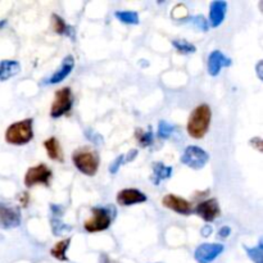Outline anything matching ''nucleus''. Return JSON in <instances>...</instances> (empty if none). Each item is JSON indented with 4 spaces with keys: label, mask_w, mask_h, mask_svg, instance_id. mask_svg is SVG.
I'll list each match as a JSON object with an SVG mask.
<instances>
[{
    "label": "nucleus",
    "mask_w": 263,
    "mask_h": 263,
    "mask_svg": "<svg viewBox=\"0 0 263 263\" xmlns=\"http://www.w3.org/2000/svg\"><path fill=\"white\" fill-rule=\"evenodd\" d=\"M112 222V217L107 208L95 207L91 210V217L85 221L84 229L89 233L107 230Z\"/></svg>",
    "instance_id": "4"
},
{
    "label": "nucleus",
    "mask_w": 263,
    "mask_h": 263,
    "mask_svg": "<svg viewBox=\"0 0 263 263\" xmlns=\"http://www.w3.org/2000/svg\"><path fill=\"white\" fill-rule=\"evenodd\" d=\"M162 204L168 210L175 211V212L180 213V215H190L193 212L192 204L187 202L184 198L176 197L175 194H167L164 195L162 199Z\"/></svg>",
    "instance_id": "11"
},
{
    "label": "nucleus",
    "mask_w": 263,
    "mask_h": 263,
    "mask_svg": "<svg viewBox=\"0 0 263 263\" xmlns=\"http://www.w3.org/2000/svg\"><path fill=\"white\" fill-rule=\"evenodd\" d=\"M102 263H112V262H110L109 259L107 258V257H103V262Z\"/></svg>",
    "instance_id": "32"
},
{
    "label": "nucleus",
    "mask_w": 263,
    "mask_h": 263,
    "mask_svg": "<svg viewBox=\"0 0 263 263\" xmlns=\"http://www.w3.org/2000/svg\"><path fill=\"white\" fill-rule=\"evenodd\" d=\"M72 162L74 167L87 176H94L99 168V157L97 152L90 151L87 148L77 149L72 154Z\"/></svg>",
    "instance_id": "3"
},
{
    "label": "nucleus",
    "mask_w": 263,
    "mask_h": 263,
    "mask_svg": "<svg viewBox=\"0 0 263 263\" xmlns=\"http://www.w3.org/2000/svg\"><path fill=\"white\" fill-rule=\"evenodd\" d=\"M190 22H192L193 25L197 26L199 30H202V31H207L208 30V23H207V21H205V18L203 17V15H194V17L190 18Z\"/></svg>",
    "instance_id": "27"
},
{
    "label": "nucleus",
    "mask_w": 263,
    "mask_h": 263,
    "mask_svg": "<svg viewBox=\"0 0 263 263\" xmlns=\"http://www.w3.org/2000/svg\"><path fill=\"white\" fill-rule=\"evenodd\" d=\"M51 213H53V217H51V229H53L54 235H61V234L67 233V231L71 230L69 226H67L66 223L62 222L61 217L62 213H63V208L61 205L51 204Z\"/></svg>",
    "instance_id": "16"
},
{
    "label": "nucleus",
    "mask_w": 263,
    "mask_h": 263,
    "mask_svg": "<svg viewBox=\"0 0 263 263\" xmlns=\"http://www.w3.org/2000/svg\"><path fill=\"white\" fill-rule=\"evenodd\" d=\"M20 71L21 66L17 61H0V81H7L8 79L20 73Z\"/></svg>",
    "instance_id": "17"
},
{
    "label": "nucleus",
    "mask_w": 263,
    "mask_h": 263,
    "mask_svg": "<svg viewBox=\"0 0 263 263\" xmlns=\"http://www.w3.org/2000/svg\"><path fill=\"white\" fill-rule=\"evenodd\" d=\"M211 233H212V228H210V226H205V228L202 230V234L204 236H208Z\"/></svg>",
    "instance_id": "31"
},
{
    "label": "nucleus",
    "mask_w": 263,
    "mask_h": 263,
    "mask_svg": "<svg viewBox=\"0 0 263 263\" xmlns=\"http://www.w3.org/2000/svg\"><path fill=\"white\" fill-rule=\"evenodd\" d=\"M146 202V195L138 189H123L117 194V203L122 207Z\"/></svg>",
    "instance_id": "13"
},
{
    "label": "nucleus",
    "mask_w": 263,
    "mask_h": 263,
    "mask_svg": "<svg viewBox=\"0 0 263 263\" xmlns=\"http://www.w3.org/2000/svg\"><path fill=\"white\" fill-rule=\"evenodd\" d=\"M231 233V229L229 228V226H222V228L220 229V231H218V236L220 238H228L229 235H230Z\"/></svg>",
    "instance_id": "29"
},
{
    "label": "nucleus",
    "mask_w": 263,
    "mask_h": 263,
    "mask_svg": "<svg viewBox=\"0 0 263 263\" xmlns=\"http://www.w3.org/2000/svg\"><path fill=\"white\" fill-rule=\"evenodd\" d=\"M51 20H53V30L55 31L57 33H61V35H67V36H71L72 39L74 37V31L73 27L67 25L64 22V20L59 15L53 14L51 15Z\"/></svg>",
    "instance_id": "20"
},
{
    "label": "nucleus",
    "mask_w": 263,
    "mask_h": 263,
    "mask_svg": "<svg viewBox=\"0 0 263 263\" xmlns=\"http://www.w3.org/2000/svg\"><path fill=\"white\" fill-rule=\"evenodd\" d=\"M21 225V212L18 208L0 203V229H14Z\"/></svg>",
    "instance_id": "9"
},
{
    "label": "nucleus",
    "mask_w": 263,
    "mask_h": 263,
    "mask_svg": "<svg viewBox=\"0 0 263 263\" xmlns=\"http://www.w3.org/2000/svg\"><path fill=\"white\" fill-rule=\"evenodd\" d=\"M128 157L127 158H125V162H130V161H133L134 158H135L136 156H138V151H136V149H133V151L131 152H128Z\"/></svg>",
    "instance_id": "30"
},
{
    "label": "nucleus",
    "mask_w": 263,
    "mask_h": 263,
    "mask_svg": "<svg viewBox=\"0 0 263 263\" xmlns=\"http://www.w3.org/2000/svg\"><path fill=\"white\" fill-rule=\"evenodd\" d=\"M210 156H208L207 152L204 149L199 148V146H187L185 149L184 154L181 157V163H184L185 166L190 167L193 170H200L207 164Z\"/></svg>",
    "instance_id": "7"
},
{
    "label": "nucleus",
    "mask_w": 263,
    "mask_h": 263,
    "mask_svg": "<svg viewBox=\"0 0 263 263\" xmlns=\"http://www.w3.org/2000/svg\"><path fill=\"white\" fill-rule=\"evenodd\" d=\"M72 104H73V97L69 87H63L58 90L54 97L53 104L50 108V116L53 118H59L68 113L71 110Z\"/></svg>",
    "instance_id": "5"
},
{
    "label": "nucleus",
    "mask_w": 263,
    "mask_h": 263,
    "mask_svg": "<svg viewBox=\"0 0 263 263\" xmlns=\"http://www.w3.org/2000/svg\"><path fill=\"white\" fill-rule=\"evenodd\" d=\"M175 130H176V127L174 125H170L166 121H161L158 125V136L161 139H168Z\"/></svg>",
    "instance_id": "25"
},
{
    "label": "nucleus",
    "mask_w": 263,
    "mask_h": 263,
    "mask_svg": "<svg viewBox=\"0 0 263 263\" xmlns=\"http://www.w3.org/2000/svg\"><path fill=\"white\" fill-rule=\"evenodd\" d=\"M228 10V3L222 0H216L210 7V23L212 27H218L223 22Z\"/></svg>",
    "instance_id": "15"
},
{
    "label": "nucleus",
    "mask_w": 263,
    "mask_h": 263,
    "mask_svg": "<svg viewBox=\"0 0 263 263\" xmlns=\"http://www.w3.org/2000/svg\"><path fill=\"white\" fill-rule=\"evenodd\" d=\"M212 112L208 104H200L195 108L187 120V134L194 139H202L210 128Z\"/></svg>",
    "instance_id": "1"
},
{
    "label": "nucleus",
    "mask_w": 263,
    "mask_h": 263,
    "mask_svg": "<svg viewBox=\"0 0 263 263\" xmlns=\"http://www.w3.org/2000/svg\"><path fill=\"white\" fill-rule=\"evenodd\" d=\"M32 118L14 122L5 131V141L10 145H25L33 138Z\"/></svg>",
    "instance_id": "2"
},
{
    "label": "nucleus",
    "mask_w": 263,
    "mask_h": 263,
    "mask_svg": "<svg viewBox=\"0 0 263 263\" xmlns=\"http://www.w3.org/2000/svg\"><path fill=\"white\" fill-rule=\"evenodd\" d=\"M247 253H248V256L251 257V259L253 262L256 263H262V241H259L258 246L256 247V248L251 249V248H246Z\"/></svg>",
    "instance_id": "26"
},
{
    "label": "nucleus",
    "mask_w": 263,
    "mask_h": 263,
    "mask_svg": "<svg viewBox=\"0 0 263 263\" xmlns=\"http://www.w3.org/2000/svg\"><path fill=\"white\" fill-rule=\"evenodd\" d=\"M51 176H53V174L48 166H45L44 163L37 164V166L27 170L25 175V185L27 187H32L40 184L44 186H49Z\"/></svg>",
    "instance_id": "6"
},
{
    "label": "nucleus",
    "mask_w": 263,
    "mask_h": 263,
    "mask_svg": "<svg viewBox=\"0 0 263 263\" xmlns=\"http://www.w3.org/2000/svg\"><path fill=\"white\" fill-rule=\"evenodd\" d=\"M73 67H74V58L72 55H67L66 58L63 59V62H62L61 68L57 69V71L54 72V73L51 74L48 80H46L45 84L55 85V84H58V82L63 81V80L66 79L69 73H71L72 69H73Z\"/></svg>",
    "instance_id": "14"
},
{
    "label": "nucleus",
    "mask_w": 263,
    "mask_h": 263,
    "mask_svg": "<svg viewBox=\"0 0 263 263\" xmlns=\"http://www.w3.org/2000/svg\"><path fill=\"white\" fill-rule=\"evenodd\" d=\"M115 17L126 25H138L139 14L133 10H118L115 13Z\"/></svg>",
    "instance_id": "22"
},
{
    "label": "nucleus",
    "mask_w": 263,
    "mask_h": 263,
    "mask_svg": "<svg viewBox=\"0 0 263 263\" xmlns=\"http://www.w3.org/2000/svg\"><path fill=\"white\" fill-rule=\"evenodd\" d=\"M123 162H125V156H120V157H117V158H116V161L113 162L112 164H110V167H109V172L110 174H117V171H118V168H120L121 166H122L123 164Z\"/></svg>",
    "instance_id": "28"
},
{
    "label": "nucleus",
    "mask_w": 263,
    "mask_h": 263,
    "mask_svg": "<svg viewBox=\"0 0 263 263\" xmlns=\"http://www.w3.org/2000/svg\"><path fill=\"white\" fill-rule=\"evenodd\" d=\"M195 213L199 217H202L205 222H212L220 216L221 210L218 202L216 199H207L204 202L199 203L195 208Z\"/></svg>",
    "instance_id": "10"
},
{
    "label": "nucleus",
    "mask_w": 263,
    "mask_h": 263,
    "mask_svg": "<svg viewBox=\"0 0 263 263\" xmlns=\"http://www.w3.org/2000/svg\"><path fill=\"white\" fill-rule=\"evenodd\" d=\"M69 244H71V238L63 239V240L58 241V243L51 248L50 254L55 259H59V261H63V262L68 261V258L66 257V252L67 249H68Z\"/></svg>",
    "instance_id": "21"
},
{
    "label": "nucleus",
    "mask_w": 263,
    "mask_h": 263,
    "mask_svg": "<svg viewBox=\"0 0 263 263\" xmlns=\"http://www.w3.org/2000/svg\"><path fill=\"white\" fill-rule=\"evenodd\" d=\"M174 168L170 166H166L162 162H156L153 164V176H152V182L154 185H159L163 180L170 179L172 176Z\"/></svg>",
    "instance_id": "18"
},
{
    "label": "nucleus",
    "mask_w": 263,
    "mask_h": 263,
    "mask_svg": "<svg viewBox=\"0 0 263 263\" xmlns=\"http://www.w3.org/2000/svg\"><path fill=\"white\" fill-rule=\"evenodd\" d=\"M223 246L218 243H204L195 251L194 257L198 263H211L223 252Z\"/></svg>",
    "instance_id": "8"
},
{
    "label": "nucleus",
    "mask_w": 263,
    "mask_h": 263,
    "mask_svg": "<svg viewBox=\"0 0 263 263\" xmlns=\"http://www.w3.org/2000/svg\"><path fill=\"white\" fill-rule=\"evenodd\" d=\"M135 136L138 139L139 144H140L143 148H146V146H151L153 144V131H152V127H148L146 130H141V128H138L135 131Z\"/></svg>",
    "instance_id": "23"
},
{
    "label": "nucleus",
    "mask_w": 263,
    "mask_h": 263,
    "mask_svg": "<svg viewBox=\"0 0 263 263\" xmlns=\"http://www.w3.org/2000/svg\"><path fill=\"white\" fill-rule=\"evenodd\" d=\"M172 45L177 49L179 53H182V54H190L197 51L195 45H193V44H190L189 41L186 40H174L172 41Z\"/></svg>",
    "instance_id": "24"
},
{
    "label": "nucleus",
    "mask_w": 263,
    "mask_h": 263,
    "mask_svg": "<svg viewBox=\"0 0 263 263\" xmlns=\"http://www.w3.org/2000/svg\"><path fill=\"white\" fill-rule=\"evenodd\" d=\"M233 61L221 53L220 50H213L208 57V72L211 76H217L223 67H230Z\"/></svg>",
    "instance_id": "12"
},
{
    "label": "nucleus",
    "mask_w": 263,
    "mask_h": 263,
    "mask_svg": "<svg viewBox=\"0 0 263 263\" xmlns=\"http://www.w3.org/2000/svg\"><path fill=\"white\" fill-rule=\"evenodd\" d=\"M44 148L48 152V156L50 157L53 161L63 162V152H62L59 141L55 138H49L48 140L44 141Z\"/></svg>",
    "instance_id": "19"
}]
</instances>
